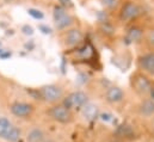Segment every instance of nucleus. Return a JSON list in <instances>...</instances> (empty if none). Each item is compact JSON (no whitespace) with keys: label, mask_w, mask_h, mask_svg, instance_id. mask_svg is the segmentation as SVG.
<instances>
[{"label":"nucleus","mask_w":154,"mask_h":142,"mask_svg":"<svg viewBox=\"0 0 154 142\" xmlns=\"http://www.w3.org/2000/svg\"><path fill=\"white\" fill-rule=\"evenodd\" d=\"M10 112L20 119L30 118L35 112V105L29 102L23 100H14L10 104Z\"/></svg>","instance_id":"9"},{"label":"nucleus","mask_w":154,"mask_h":142,"mask_svg":"<svg viewBox=\"0 0 154 142\" xmlns=\"http://www.w3.org/2000/svg\"><path fill=\"white\" fill-rule=\"evenodd\" d=\"M53 20H54V26L57 32L69 29L72 26L79 25L77 18L65 7L62 6H55L54 14H53Z\"/></svg>","instance_id":"5"},{"label":"nucleus","mask_w":154,"mask_h":142,"mask_svg":"<svg viewBox=\"0 0 154 142\" xmlns=\"http://www.w3.org/2000/svg\"><path fill=\"white\" fill-rule=\"evenodd\" d=\"M139 1H143V0H139Z\"/></svg>","instance_id":"20"},{"label":"nucleus","mask_w":154,"mask_h":142,"mask_svg":"<svg viewBox=\"0 0 154 142\" xmlns=\"http://www.w3.org/2000/svg\"><path fill=\"white\" fill-rule=\"evenodd\" d=\"M84 42H85V32L82 31L80 25H75L57 32V44L65 51L77 50Z\"/></svg>","instance_id":"2"},{"label":"nucleus","mask_w":154,"mask_h":142,"mask_svg":"<svg viewBox=\"0 0 154 142\" xmlns=\"http://www.w3.org/2000/svg\"><path fill=\"white\" fill-rule=\"evenodd\" d=\"M12 122L5 117V116H0V139L2 140L5 137V135L7 134V131L10 130V128L12 127Z\"/></svg>","instance_id":"16"},{"label":"nucleus","mask_w":154,"mask_h":142,"mask_svg":"<svg viewBox=\"0 0 154 142\" xmlns=\"http://www.w3.org/2000/svg\"><path fill=\"white\" fill-rule=\"evenodd\" d=\"M65 96V88L60 84H47L37 88V97L39 100L50 105L61 103Z\"/></svg>","instance_id":"3"},{"label":"nucleus","mask_w":154,"mask_h":142,"mask_svg":"<svg viewBox=\"0 0 154 142\" xmlns=\"http://www.w3.org/2000/svg\"><path fill=\"white\" fill-rule=\"evenodd\" d=\"M136 69L148 75L149 78H154V51L151 50H141L135 57Z\"/></svg>","instance_id":"7"},{"label":"nucleus","mask_w":154,"mask_h":142,"mask_svg":"<svg viewBox=\"0 0 154 142\" xmlns=\"http://www.w3.org/2000/svg\"><path fill=\"white\" fill-rule=\"evenodd\" d=\"M37 2L39 4H44V5H47V4H53V2H55V1H57V0H36Z\"/></svg>","instance_id":"18"},{"label":"nucleus","mask_w":154,"mask_h":142,"mask_svg":"<svg viewBox=\"0 0 154 142\" xmlns=\"http://www.w3.org/2000/svg\"><path fill=\"white\" fill-rule=\"evenodd\" d=\"M136 112L142 118H154V100L151 98H142L136 105Z\"/></svg>","instance_id":"10"},{"label":"nucleus","mask_w":154,"mask_h":142,"mask_svg":"<svg viewBox=\"0 0 154 142\" xmlns=\"http://www.w3.org/2000/svg\"><path fill=\"white\" fill-rule=\"evenodd\" d=\"M152 84H153L152 78H149L148 75L143 74L142 72L135 69V71L130 74V78H129L130 88L141 99L142 98H148L149 91H151V87H152Z\"/></svg>","instance_id":"4"},{"label":"nucleus","mask_w":154,"mask_h":142,"mask_svg":"<svg viewBox=\"0 0 154 142\" xmlns=\"http://www.w3.org/2000/svg\"><path fill=\"white\" fill-rule=\"evenodd\" d=\"M104 97H105V100H106L109 104L115 105V104H119V103H122V102L124 100V98H125V92H124V90H123L122 87L114 85V86L108 87V90L105 91Z\"/></svg>","instance_id":"11"},{"label":"nucleus","mask_w":154,"mask_h":142,"mask_svg":"<svg viewBox=\"0 0 154 142\" xmlns=\"http://www.w3.org/2000/svg\"><path fill=\"white\" fill-rule=\"evenodd\" d=\"M61 103L72 111L81 110L88 103V96L84 91H73V92L66 94Z\"/></svg>","instance_id":"8"},{"label":"nucleus","mask_w":154,"mask_h":142,"mask_svg":"<svg viewBox=\"0 0 154 142\" xmlns=\"http://www.w3.org/2000/svg\"><path fill=\"white\" fill-rule=\"evenodd\" d=\"M102 8L109 14H117L124 0H98Z\"/></svg>","instance_id":"13"},{"label":"nucleus","mask_w":154,"mask_h":142,"mask_svg":"<svg viewBox=\"0 0 154 142\" xmlns=\"http://www.w3.org/2000/svg\"><path fill=\"white\" fill-rule=\"evenodd\" d=\"M139 44L142 47V50L154 51V25L143 29Z\"/></svg>","instance_id":"12"},{"label":"nucleus","mask_w":154,"mask_h":142,"mask_svg":"<svg viewBox=\"0 0 154 142\" xmlns=\"http://www.w3.org/2000/svg\"><path fill=\"white\" fill-rule=\"evenodd\" d=\"M145 13L143 1L139 0H124L119 7L116 18L117 22L122 25H129L141 18Z\"/></svg>","instance_id":"1"},{"label":"nucleus","mask_w":154,"mask_h":142,"mask_svg":"<svg viewBox=\"0 0 154 142\" xmlns=\"http://www.w3.org/2000/svg\"><path fill=\"white\" fill-rule=\"evenodd\" d=\"M45 139V133L39 127L31 128L26 134V141L28 142H43Z\"/></svg>","instance_id":"14"},{"label":"nucleus","mask_w":154,"mask_h":142,"mask_svg":"<svg viewBox=\"0 0 154 142\" xmlns=\"http://www.w3.org/2000/svg\"><path fill=\"white\" fill-rule=\"evenodd\" d=\"M117 134L119 136H129V135L133 134V129L130 128V125H122L117 130Z\"/></svg>","instance_id":"17"},{"label":"nucleus","mask_w":154,"mask_h":142,"mask_svg":"<svg viewBox=\"0 0 154 142\" xmlns=\"http://www.w3.org/2000/svg\"><path fill=\"white\" fill-rule=\"evenodd\" d=\"M47 115L50 119L60 124H71L74 121V111L66 107L62 103L51 105L47 110Z\"/></svg>","instance_id":"6"},{"label":"nucleus","mask_w":154,"mask_h":142,"mask_svg":"<svg viewBox=\"0 0 154 142\" xmlns=\"http://www.w3.org/2000/svg\"><path fill=\"white\" fill-rule=\"evenodd\" d=\"M148 98H151V99H153L154 100V80H153V84H152V87H151V91H149V96H148Z\"/></svg>","instance_id":"19"},{"label":"nucleus","mask_w":154,"mask_h":142,"mask_svg":"<svg viewBox=\"0 0 154 142\" xmlns=\"http://www.w3.org/2000/svg\"><path fill=\"white\" fill-rule=\"evenodd\" d=\"M20 137H22V129L16 124H12V127L10 128V130L7 131V134L2 140L6 142H18Z\"/></svg>","instance_id":"15"}]
</instances>
